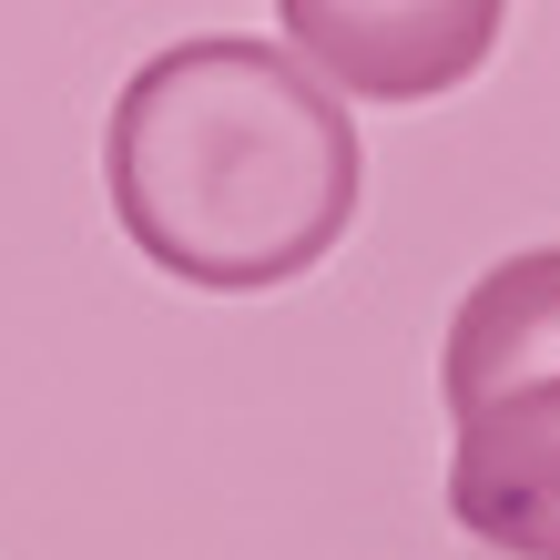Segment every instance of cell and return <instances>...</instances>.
Returning <instances> with one entry per match:
<instances>
[{"label":"cell","mask_w":560,"mask_h":560,"mask_svg":"<svg viewBox=\"0 0 560 560\" xmlns=\"http://www.w3.org/2000/svg\"><path fill=\"white\" fill-rule=\"evenodd\" d=\"M448 520L510 560H560V377L500 387L458 418Z\"/></svg>","instance_id":"3"},{"label":"cell","mask_w":560,"mask_h":560,"mask_svg":"<svg viewBox=\"0 0 560 560\" xmlns=\"http://www.w3.org/2000/svg\"><path fill=\"white\" fill-rule=\"evenodd\" d=\"M560 377V245H530L510 266H489L448 316V347H439V398L448 418H469L479 398L500 387H530Z\"/></svg>","instance_id":"4"},{"label":"cell","mask_w":560,"mask_h":560,"mask_svg":"<svg viewBox=\"0 0 560 560\" xmlns=\"http://www.w3.org/2000/svg\"><path fill=\"white\" fill-rule=\"evenodd\" d=\"M103 194L153 276L205 295H266L347 245L368 143L347 122V92H326L295 51L205 31L153 51L113 92Z\"/></svg>","instance_id":"1"},{"label":"cell","mask_w":560,"mask_h":560,"mask_svg":"<svg viewBox=\"0 0 560 560\" xmlns=\"http://www.w3.org/2000/svg\"><path fill=\"white\" fill-rule=\"evenodd\" d=\"M276 21L347 103H439L500 51L510 0H276Z\"/></svg>","instance_id":"2"}]
</instances>
